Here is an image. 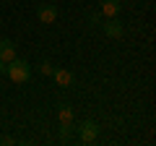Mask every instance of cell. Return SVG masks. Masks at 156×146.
Instances as JSON below:
<instances>
[{
  "mask_svg": "<svg viewBox=\"0 0 156 146\" xmlns=\"http://www.w3.org/2000/svg\"><path fill=\"white\" fill-rule=\"evenodd\" d=\"M5 76L11 81H16V84H26L29 78H31V65H29L23 57H16V60H11L8 63V71H5Z\"/></svg>",
  "mask_w": 156,
  "mask_h": 146,
  "instance_id": "1",
  "label": "cell"
},
{
  "mask_svg": "<svg viewBox=\"0 0 156 146\" xmlns=\"http://www.w3.org/2000/svg\"><path fill=\"white\" fill-rule=\"evenodd\" d=\"M76 133L81 138V144H94L99 138V123H94V120H81L76 125Z\"/></svg>",
  "mask_w": 156,
  "mask_h": 146,
  "instance_id": "2",
  "label": "cell"
},
{
  "mask_svg": "<svg viewBox=\"0 0 156 146\" xmlns=\"http://www.w3.org/2000/svg\"><path fill=\"white\" fill-rule=\"evenodd\" d=\"M37 18H39V24H55L57 21V5L42 3V5L37 8Z\"/></svg>",
  "mask_w": 156,
  "mask_h": 146,
  "instance_id": "3",
  "label": "cell"
},
{
  "mask_svg": "<svg viewBox=\"0 0 156 146\" xmlns=\"http://www.w3.org/2000/svg\"><path fill=\"white\" fill-rule=\"evenodd\" d=\"M120 8H122L120 0H101V3H99V13L107 16V18H117V16H120Z\"/></svg>",
  "mask_w": 156,
  "mask_h": 146,
  "instance_id": "4",
  "label": "cell"
},
{
  "mask_svg": "<svg viewBox=\"0 0 156 146\" xmlns=\"http://www.w3.org/2000/svg\"><path fill=\"white\" fill-rule=\"evenodd\" d=\"M101 29H104V34L109 37V39H120V37L125 34L122 24L117 21V18H107V24H101Z\"/></svg>",
  "mask_w": 156,
  "mask_h": 146,
  "instance_id": "5",
  "label": "cell"
},
{
  "mask_svg": "<svg viewBox=\"0 0 156 146\" xmlns=\"http://www.w3.org/2000/svg\"><path fill=\"white\" fill-rule=\"evenodd\" d=\"M50 76L55 78V84H57V86H73V84H76V76H73L70 71H65V68H55Z\"/></svg>",
  "mask_w": 156,
  "mask_h": 146,
  "instance_id": "6",
  "label": "cell"
},
{
  "mask_svg": "<svg viewBox=\"0 0 156 146\" xmlns=\"http://www.w3.org/2000/svg\"><path fill=\"white\" fill-rule=\"evenodd\" d=\"M0 60L3 63L16 60V45H13L11 39H0Z\"/></svg>",
  "mask_w": 156,
  "mask_h": 146,
  "instance_id": "7",
  "label": "cell"
},
{
  "mask_svg": "<svg viewBox=\"0 0 156 146\" xmlns=\"http://www.w3.org/2000/svg\"><path fill=\"white\" fill-rule=\"evenodd\" d=\"M57 120H60V123H73V120H76L73 107L70 104H60V107H57Z\"/></svg>",
  "mask_w": 156,
  "mask_h": 146,
  "instance_id": "8",
  "label": "cell"
},
{
  "mask_svg": "<svg viewBox=\"0 0 156 146\" xmlns=\"http://www.w3.org/2000/svg\"><path fill=\"white\" fill-rule=\"evenodd\" d=\"M73 130H76V123H60V141H62V144L70 138Z\"/></svg>",
  "mask_w": 156,
  "mask_h": 146,
  "instance_id": "9",
  "label": "cell"
},
{
  "mask_svg": "<svg viewBox=\"0 0 156 146\" xmlns=\"http://www.w3.org/2000/svg\"><path fill=\"white\" fill-rule=\"evenodd\" d=\"M52 71H55V65H52V60H42V63H39V73H42V76H50Z\"/></svg>",
  "mask_w": 156,
  "mask_h": 146,
  "instance_id": "10",
  "label": "cell"
},
{
  "mask_svg": "<svg viewBox=\"0 0 156 146\" xmlns=\"http://www.w3.org/2000/svg\"><path fill=\"white\" fill-rule=\"evenodd\" d=\"M99 16H101V13H89V16H86V18H89V24H91V26H96V24H99Z\"/></svg>",
  "mask_w": 156,
  "mask_h": 146,
  "instance_id": "11",
  "label": "cell"
},
{
  "mask_svg": "<svg viewBox=\"0 0 156 146\" xmlns=\"http://www.w3.org/2000/svg\"><path fill=\"white\" fill-rule=\"evenodd\" d=\"M5 71H8V63H3V60H0V76H5Z\"/></svg>",
  "mask_w": 156,
  "mask_h": 146,
  "instance_id": "12",
  "label": "cell"
}]
</instances>
